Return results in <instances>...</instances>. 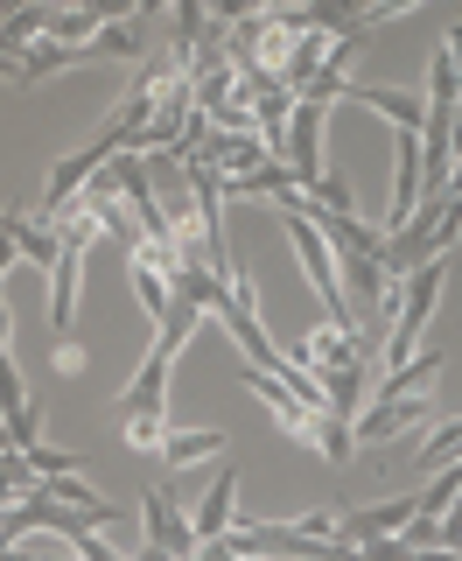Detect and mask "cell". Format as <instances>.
<instances>
[{
    "label": "cell",
    "mask_w": 462,
    "mask_h": 561,
    "mask_svg": "<svg viewBox=\"0 0 462 561\" xmlns=\"http://www.w3.org/2000/svg\"><path fill=\"white\" fill-rule=\"evenodd\" d=\"M14 344V316H8V302H0V351Z\"/></svg>",
    "instance_id": "obj_15"
},
{
    "label": "cell",
    "mask_w": 462,
    "mask_h": 561,
    "mask_svg": "<svg viewBox=\"0 0 462 561\" xmlns=\"http://www.w3.org/2000/svg\"><path fill=\"white\" fill-rule=\"evenodd\" d=\"M315 449H323V463H330V470H350V449H358V435H350V421L323 408V421H315Z\"/></svg>",
    "instance_id": "obj_6"
},
{
    "label": "cell",
    "mask_w": 462,
    "mask_h": 561,
    "mask_svg": "<svg viewBox=\"0 0 462 561\" xmlns=\"http://www.w3.org/2000/svg\"><path fill=\"white\" fill-rule=\"evenodd\" d=\"M134 561H175L169 548H154V540H140V548H134Z\"/></svg>",
    "instance_id": "obj_13"
},
{
    "label": "cell",
    "mask_w": 462,
    "mask_h": 561,
    "mask_svg": "<svg viewBox=\"0 0 462 561\" xmlns=\"http://www.w3.org/2000/svg\"><path fill=\"white\" fill-rule=\"evenodd\" d=\"M435 421V393H371L365 414L350 421V435H358V449H393L400 435L428 428Z\"/></svg>",
    "instance_id": "obj_1"
},
{
    "label": "cell",
    "mask_w": 462,
    "mask_h": 561,
    "mask_svg": "<svg viewBox=\"0 0 462 561\" xmlns=\"http://www.w3.org/2000/svg\"><path fill=\"white\" fill-rule=\"evenodd\" d=\"M22 408H28V386H22V373H14V351H0V428H8Z\"/></svg>",
    "instance_id": "obj_9"
},
{
    "label": "cell",
    "mask_w": 462,
    "mask_h": 561,
    "mask_svg": "<svg viewBox=\"0 0 462 561\" xmlns=\"http://www.w3.org/2000/svg\"><path fill=\"white\" fill-rule=\"evenodd\" d=\"M462 456V421H441V428L428 435V449H420V470H441Z\"/></svg>",
    "instance_id": "obj_10"
},
{
    "label": "cell",
    "mask_w": 462,
    "mask_h": 561,
    "mask_svg": "<svg viewBox=\"0 0 462 561\" xmlns=\"http://www.w3.org/2000/svg\"><path fill=\"white\" fill-rule=\"evenodd\" d=\"M344 99H358V105H379V113L393 119L400 134H420V127H428V99H414V92H393V84H350Z\"/></svg>",
    "instance_id": "obj_4"
},
{
    "label": "cell",
    "mask_w": 462,
    "mask_h": 561,
    "mask_svg": "<svg viewBox=\"0 0 462 561\" xmlns=\"http://www.w3.org/2000/svg\"><path fill=\"white\" fill-rule=\"evenodd\" d=\"M315 386H323L330 414L358 421V414H365V400H371V358H365V365H315Z\"/></svg>",
    "instance_id": "obj_2"
},
{
    "label": "cell",
    "mask_w": 462,
    "mask_h": 561,
    "mask_svg": "<svg viewBox=\"0 0 462 561\" xmlns=\"http://www.w3.org/2000/svg\"><path fill=\"white\" fill-rule=\"evenodd\" d=\"M14 253H22V245H14V232H0V274L14 267Z\"/></svg>",
    "instance_id": "obj_14"
},
{
    "label": "cell",
    "mask_w": 462,
    "mask_h": 561,
    "mask_svg": "<svg viewBox=\"0 0 462 561\" xmlns=\"http://www.w3.org/2000/svg\"><path fill=\"white\" fill-rule=\"evenodd\" d=\"M63 64H84V49H70V43H57V35H43V43L22 57V84L49 78V70H63Z\"/></svg>",
    "instance_id": "obj_8"
},
{
    "label": "cell",
    "mask_w": 462,
    "mask_h": 561,
    "mask_svg": "<svg viewBox=\"0 0 462 561\" xmlns=\"http://www.w3.org/2000/svg\"><path fill=\"white\" fill-rule=\"evenodd\" d=\"M113 57H148V22H105L92 43H84V64H113Z\"/></svg>",
    "instance_id": "obj_5"
},
{
    "label": "cell",
    "mask_w": 462,
    "mask_h": 561,
    "mask_svg": "<svg viewBox=\"0 0 462 561\" xmlns=\"http://www.w3.org/2000/svg\"><path fill=\"white\" fill-rule=\"evenodd\" d=\"M239 463H224L218 478H210V491L197 499V513H189V526H197V540H224L231 534V513H239Z\"/></svg>",
    "instance_id": "obj_3"
},
{
    "label": "cell",
    "mask_w": 462,
    "mask_h": 561,
    "mask_svg": "<svg viewBox=\"0 0 462 561\" xmlns=\"http://www.w3.org/2000/svg\"><path fill=\"white\" fill-rule=\"evenodd\" d=\"M49 365H57L63 379H78V373H84V351L70 344V337H57V344H49Z\"/></svg>",
    "instance_id": "obj_12"
},
{
    "label": "cell",
    "mask_w": 462,
    "mask_h": 561,
    "mask_svg": "<svg viewBox=\"0 0 462 561\" xmlns=\"http://www.w3.org/2000/svg\"><path fill=\"white\" fill-rule=\"evenodd\" d=\"M210 449H231V435L224 428H189V435H169L162 443V463L183 470V463H197V456H210Z\"/></svg>",
    "instance_id": "obj_7"
},
{
    "label": "cell",
    "mask_w": 462,
    "mask_h": 561,
    "mask_svg": "<svg viewBox=\"0 0 462 561\" xmlns=\"http://www.w3.org/2000/svg\"><path fill=\"white\" fill-rule=\"evenodd\" d=\"M414 8H428V0H371V8H365V22L350 28V35H371L379 22H393V14H414Z\"/></svg>",
    "instance_id": "obj_11"
},
{
    "label": "cell",
    "mask_w": 462,
    "mask_h": 561,
    "mask_svg": "<svg viewBox=\"0 0 462 561\" xmlns=\"http://www.w3.org/2000/svg\"><path fill=\"white\" fill-rule=\"evenodd\" d=\"M154 8H162V0H134V14H140V22H148V14H154Z\"/></svg>",
    "instance_id": "obj_16"
}]
</instances>
